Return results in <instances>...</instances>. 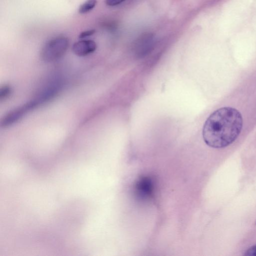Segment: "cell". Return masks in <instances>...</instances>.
Segmentation results:
<instances>
[{
    "instance_id": "cell-1",
    "label": "cell",
    "mask_w": 256,
    "mask_h": 256,
    "mask_svg": "<svg viewBox=\"0 0 256 256\" xmlns=\"http://www.w3.org/2000/svg\"><path fill=\"white\" fill-rule=\"evenodd\" d=\"M243 120L241 114L232 107H222L206 120L202 132L204 142L209 146L220 148L232 144L239 136Z\"/></svg>"
},
{
    "instance_id": "cell-2",
    "label": "cell",
    "mask_w": 256,
    "mask_h": 256,
    "mask_svg": "<svg viewBox=\"0 0 256 256\" xmlns=\"http://www.w3.org/2000/svg\"><path fill=\"white\" fill-rule=\"evenodd\" d=\"M69 45L68 40L63 36L54 38L43 46L40 56L45 62H52L62 58L66 52Z\"/></svg>"
},
{
    "instance_id": "cell-3",
    "label": "cell",
    "mask_w": 256,
    "mask_h": 256,
    "mask_svg": "<svg viewBox=\"0 0 256 256\" xmlns=\"http://www.w3.org/2000/svg\"><path fill=\"white\" fill-rule=\"evenodd\" d=\"M38 106V103L34 99L12 110L2 119L0 123L1 126L3 128H6L12 125L22 118L28 112Z\"/></svg>"
},
{
    "instance_id": "cell-4",
    "label": "cell",
    "mask_w": 256,
    "mask_h": 256,
    "mask_svg": "<svg viewBox=\"0 0 256 256\" xmlns=\"http://www.w3.org/2000/svg\"><path fill=\"white\" fill-rule=\"evenodd\" d=\"M96 49V44L92 40H84L76 42L72 46L73 52L79 56H84L94 52Z\"/></svg>"
},
{
    "instance_id": "cell-5",
    "label": "cell",
    "mask_w": 256,
    "mask_h": 256,
    "mask_svg": "<svg viewBox=\"0 0 256 256\" xmlns=\"http://www.w3.org/2000/svg\"><path fill=\"white\" fill-rule=\"evenodd\" d=\"M136 188L137 192L140 196H148L152 191V182L147 178H143L138 181Z\"/></svg>"
},
{
    "instance_id": "cell-6",
    "label": "cell",
    "mask_w": 256,
    "mask_h": 256,
    "mask_svg": "<svg viewBox=\"0 0 256 256\" xmlns=\"http://www.w3.org/2000/svg\"><path fill=\"white\" fill-rule=\"evenodd\" d=\"M96 3V0H86L78 8L79 13L84 14L90 12L95 7Z\"/></svg>"
},
{
    "instance_id": "cell-7",
    "label": "cell",
    "mask_w": 256,
    "mask_h": 256,
    "mask_svg": "<svg viewBox=\"0 0 256 256\" xmlns=\"http://www.w3.org/2000/svg\"><path fill=\"white\" fill-rule=\"evenodd\" d=\"M12 93V88L8 85L6 84L1 87L0 89V99L4 100L10 95Z\"/></svg>"
},
{
    "instance_id": "cell-8",
    "label": "cell",
    "mask_w": 256,
    "mask_h": 256,
    "mask_svg": "<svg viewBox=\"0 0 256 256\" xmlns=\"http://www.w3.org/2000/svg\"><path fill=\"white\" fill-rule=\"evenodd\" d=\"M244 255L246 256H256V245L248 248Z\"/></svg>"
},
{
    "instance_id": "cell-9",
    "label": "cell",
    "mask_w": 256,
    "mask_h": 256,
    "mask_svg": "<svg viewBox=\"0 0 256 256\" xmlns=\"http://www.w3.org/2000/svg\"><path fill=\"white\" fill-rule=\"evenodd\" d=\"M95 32L94 30H87L82 32L79 35V38H84L88 36L93 35Z\"/></svg>"
},
{
    "instance_id": "cell-10",
    "label": "cell",
    "mask_w": 256,
    "mask_h": 256,
    "mask_svg": "<svg viewBox=\"0 0 256 256\" xmlns=\"http://www.w3.org/2000/svg\"><path fill=\"white\" fill-rule=\"evenodd\" d=\"M125 0H106V4L108 6H115L118 5Z\"/></svg>"
}]
</instances>
